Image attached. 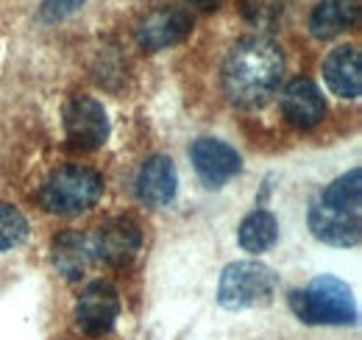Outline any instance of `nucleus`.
<instances>
[{"label": "nucleus", "instance_id": "obj_6", "mask_svg": "<svg viewBox=\"0 0 362 340\" xmlns=\"http://www.w3.org/2000/svg\"><path fill=\"white\" fill-rule=\"evenodd\" d=\"M67 142L78 151H98L109 140V115L92 95H73L64 103Z\"/></svg>", "mask_w": 362, "mask_h": 340}, {"label": "nucleus", "instance_id": "obj_13", "mask_svg": "<svg viewBox=\"0 0 362 340\" xmlns=\"http://www.w3.org/2000/svg\"><path fill=\"white\" fill-rule=\"evenodd\" d=\"M326 86L340 98L362 95V56L354 45H340L323 59Z\"/></svg>", "mask_w": 362, "mask_h": 340}, {"label": "nucleus", "instance_id": "obj_9", "mask_svg": "<svg viewBox=\"0 0 362 340\" xmlns=\"http://www.w3.org/2000/svg\"><path fill=\"white\" fill-rule=\"evenodd\" d=\"M117 315H120V293L112 282L98 279L81 290L76 304V321L84 335L103 338L106 332H112Z\"/></svg>", "mask_w": 362, "mask_h": 340}, {"label": "nucleus", "instance_id": "obj_19", "mask_svg": "<svg viewBox=\"0 0 362 340\" xmlns=\"http://www.w3.org/2000/svg\"><path fill=\"white\" fill-rule=\"evenodd\" d=\"M87 0H42L40 6V23H59L64 17H70L73 11H78Z\"/></svg>", "mask_w": 362, "mask_h": 340}, {"label": "nucleus", "instance_id": "obj_7", "mask_svg": "<svg viewBox=\"0 0 362 340\" xmlns=\"http://www.w3.org/2000/svg\"><path fill=\"white\" fill-rule=\"evenodd\" d=\"M192 14L184 6H159L136 23V42L148 53L168 50L192 34Z\"/></svg>", "mask_w": 362, "mask_h": 340}, {"label": "nucleus", "instance_id": "obj_5", "mask_svg": "<svg viewBox=\"0 0 362 340\" xmlns=\"http://www.w3.org/2000/svg\"><path fill=\"white\" fill-rule=\"evenodd\" d=\"M279 276L276 271L257 262V259H240L223 268L221 285H218V301L226 310H251L265 307L276 298Z\"/></svg>", "mask_w": 362, "mask_h": 340}, {"label": "nucleus", "instance_id": "obj_1", "mask_svg": "<svg viewBox=\"0 0 362 340\" xmlns=\"http://www.w3.org/2000/svg\"><path fill=\"white\" fill-rule=\"evenodd\" d=\"M284 53L268 37H243L228 47L221 70L226 98L240 109H259L281 89Z\"/></svg>", "mask_w": 362, "mask_h": 340}, {"label": "nucleus", "instance_id": "obj_8", "mask_svg": "<svg viewBox=\"0 0 362 340\" xmlns=\"http://www.w3.org/2000/svg\"><path fill=\"white\" fill-rule=\"evenodd\" d=\"M87 243H90V251L100 262L112 268H126L129 262H134V256L142 249V232L132 217H112V220H103L92 232Z\"/></svg>", "mask_w": 362, "mask_h": 340}, {"label": "nucleus", "instance_id": "obj_18", "mask_svg": "<svg viewBox=\"0 0 362 340\" xmlns=\"http://www.w3.org/2000/svg\"><path fill=\"white\" fill-rule=\"evenodd\" d=\"M25 237H28V220H25V215L20 212L17 207L0 201V254L8 251V249H14V246H20Z\"/></svg>", "mask_w": 362, "mask_h": 340}, {"label": "nucleus", "instance_id": "obj_3", "mask_svg": "<svg viewBox=\"0 0 362 340\" xmlns=\"http://www.w3.org/2000/svg\"><path fill=\"white\" fill-rule=\"evenodd\" d=\"M103 196V178L87 165H62L40 187V204L53 215H81Z\"/></svg>", "mask_w": 362, "mask_h": 340}, {"label": "nucleus", "instance_id": "obj_15", "mask_svg": "<svg viewBox=\"0 0 362 340\" xmlns=\"http://www.w3.org/2000/svg\"><path fill=\"white\" fill-rule=\"evenodd\" d=\"M90 243L87 237H81L78 232H64L59 237H53L50 243V259H53V268L67 279V282H76L84 276L87 265H90Z\"/></svg>", "mask_w": 362, "mask_h": 340}, {"label": "nucleus", "instance_id": "obj_17", "mask_svg": "<svg viewBox=\"0 0 362 340\" xmlns=\"http://www.w3.org/2000/svg\"><path fill=\"white\" fill-rule=\"evenodd\" d=\"M284 0H240V14L248 26L259 31H276L284 20Z\"/></svg>", "mask_w": 362, "mask_h": 340}, {"label": "nucleus", "instance_id": "obj_4", "mask_svg": "<svg viewBox=\"0 0 362 340\" xmlns=\"http://www.w3.org/2000/svg\"><path fill=\"white\" fill-rule=\"evenodd\" d=\"M290 307L293 312L307 321V324H354L357 321V307L351 288L346 282H340L337 276H315L304 290H293L290 293Z\"/></svg>", "mask_w": 362, "mask_h": 340}, {"label": "nucleus", "instance_id": "obj_10", "mask_svg": "<svg viewBox=\"0 0 362 340\" xmlns=\"http://www.w3.org/2000/svg\"><path fill=\"white\" fill-rule=\"evenodd\" d=\"M189 159H192L198 178L212 190L223 187L226 181L243 173V157L237 154V148H231L228 142L215 140V137L195 140L189 145Z\"/></svg>", "mask_w": 362, "mask_h": 340}, {"label": "nucleus", "instance_id": "obj_2", "mask_svg": "<svg viewBox=\"0 0 362 340\" xmlns=\"http://www.w3.org/2000/svg\"><path fill=\"white\" fill-rule=\"evenodd\" d=\"M310 229L320 243L351 249L362 237V170L337 176L310 210Z\"/></svg>", "mask_w": 362, "mask_h": 340}, {"label": "nucleus", "instance_id": "obj_16", "mask_svg": "<svg viewBox=\"0 0 362 340\" xmlns=\"http://www.w3.org/2000/svg\"><path fill=\"white\" fill-rule=\"evenodd\" d=\"M237 240H240L243 251L265 254L279 240V220L268 210H254L251 215L243 217V223L237 229Z\"/></svg>", "mask_w": 362, "mask_h": 340}, {"label": "nucleus", "instance_id": "obj_14", "mask_svg": "<svg viewBox=\"0 0 362 340\" xmlns=\"http://www.w3.org/2000/svg\"><path fill=\"white\" fill-rule=\"evenodd\" d=\"M360 20L357 0H320L310 14V34L315 40H334Z\"/></svg>", "mask_w": 362, "mask_h": 340}, {"label": "nucleus", "instance_id": "obj_12", "mask_svg": "<svg viewBox=\"0 0 362 340\" xmlns=\"http://www.w3.org/2000/svg\"><path fill=\"white\" fill-rule=\"evenodd\" d=\"M179 190V173L170 157L153 154L142 162L136 173V198L148 207H168L176 198Z\"/></svg>", "mask_w": 362, "mask_h": 340}, {"label": "nucleus", "instance_id": "obj_11", "mask_svg": "<svg viewBox=\"0 0 362 340\" xmlns=\"http://www.w3.org/2000/svg\"><path fill=\"white\" fill-rule=\"evenodd\" d=\"M279 103H281L284 120L296 128H315L329 112L326 98L313 79H293L281 89Z\"/></svg>", "mask_w": 362, "mask_h": 340}, {"label": "nucleus", "instance_id": "obj_20", "mask_svg": "<svg viewBox=\"0 0 362 340\" xmlns=\"http://www.w3.org/2000/svg\"><path fill=\"white\" fill-rule=\"evenodd\" d=\"M187 3L195 8H204V11H215V8H221L223 0H187Z\"/></svg>", "mask_w": 362, "mask_h": 340}]
</instances>
